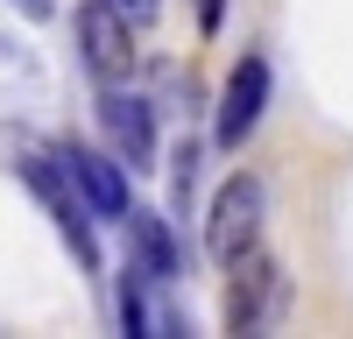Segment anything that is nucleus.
<instances>
[{
	"label": "nucleus",
	"instance_id": "obj_1",
	"mask_svg": "<svg viewBox=\"0 0 353 339\" xmlns=\"http://www.w3.org/2000/svg\"><path fill=\"white\" fill-rule=\"evenodd\" d=\"M21 170V184H28V198L50 212V226H57V240L71 247V262L78 269H92L99 276V226H92V205L78 198V184L57 170V156H21L14 163Z\"/></svg>",
	"mask_w": 353,
	"mask_h": 339
},
{
	"label": "nucleus",
	"instance_id": "obj_2",
	"mask_svg": "<svg viewBox=\"0 0 353 339\" xmlns=\"http://www.w3.org/2000/svg\"><path fill=\"white\" fill-rule=\"evenodd\" d=\"M261 219H269V184L254 170H233L212 191V212H205V254L219 269H233L248 247H261Z\"/></svg>",
	"mask_w": 353,
	"mask_h": 339
},
{
	"label": "nucleus",
	"instance_id": "obj_3",
	"mask_svg": "<svg viewBox=\"0 0 353 339\" xmlns=\"http://www.w3.org/2000/svg\"><path fill=\"white\" fill-rule=\"evenodd\" d=\"M71 28H78L85 71H92L99 85H128V71H134V28L113 14L106 0H85V8L71 14Z\"/></svg>",
	"mask_w": 353,
	"mask_h": 339
},
{
	"label": "nucleus",
	"instance_id": "obj_4",
	"mask_svg": "<svg viewBox=\"0 0 353 339\" xmlns=\"http://www.w3.org/2000/svg\"><path fill=\"white\" fill-rule=\"evenodd\" d=\"M99 127H106V149L121 156L128 177L156 163V113H149V99H134L128 85H99Z\"/></svg>",
	"mask_w": 353,
	"mask_h": 339
},
{
	"label": "nucleus",
	"instance_id": "obj_5",
	"mask_svg": "<svg viewBox=\"0 0 353 339\" xmlns=\"http://www.w3.org/2000/svg\"><path fill=\"white\" fill-rule=\"evenodd\" d=\"M57 156V170L78 184V198L92 205V219H128V170H121V156H99V149H85V141H64V149H50Z\"/></svg>",
	"mask_w": 353,
	"mask_h": 339
},
{
	"label": "nucleus",
	"instance_id": "obj_6",
	"mask_svg": "<svg viewBox=\"0 0 353 339\" xmlns=\"http://www.w3.org/2000/svg\"><path fill=\"white\" fill-rule=\"evenodd\" d=\"M261 106H269V56H241L226 71V92H219V121H212V141L219 149H241V141L261 127Z\"/></svg>",
	"mask_w": 353,
	"mask_h": 339
},
{
	"label": "nucleus",
	"instance_id": "obj_7",
	"mask_svg": "<svg viewBox=\"0 0 353 339\" xmlns=\"http://www.w3.org/2000/svg\"><path fill=\"white\" fill-rule=\"evenodd\" d=\"M276 297H283V269L248 247L241 262H233V282H226V332H261Z\"/></svg>",
	"mask_w": 353,
	"mask_h": 339
},
{
	"label": "nucleus",
	"instance_id": "obj_8",
	"mask_svg": "<svg viewBox=\"0 0 353 339\" xmlns=\"http://www.w3.org/2000/svg\"><path fill=\"white\" fill-rule=\"evenodd\" d=\"M113 304H121V325L141 332V339H170V332H184V318L163 304V276L141 269L134 254H128V269H121V290H113Z\"/></svg>",
	"mask_w": 353,
	"mask_h": 339
},
{
	"label": "nucleus",
	"instance_id": "obj_9",
	"mask_svg": "<svg viewBox=\"0 0 353 339\" xmlns=\"http://www.w3.org/2000/svg\"><path fill=\"white\" fill-rule=\"evenodd\" d=\"M128 254L141 269H156L163 282H176V240H170V219L163 212H141V205H128Z\"/></svg>",
	"mask_w": 353,
	"mask_h": 339
},
{
	"label": "nucleus",
	"instance_id": "obj_10",
	"mask_svg": "<svg viewBox=\"0 0 353 339\" xmlns=\"http://www.w3.org/2000/svg\"><path fill=\"white\" fill-rule=\"evenodd\" d=\"M198 163H205V149L184 134V141H176V156H170V212H176V219H191V198H198Z\"/></svg>",
	"mask_w": 353,
	"mask_h": 339
},
{
	"label": "nucleus",
	"instance_id": "obj_11",
	"mask_svg": "<svg viewBox=\"0 0 353 339\" xmlns=\"http://www.w3.org/2000/svg\"><path fill=\"white\" fill-rule=\"evenodd\" d=\"M106 8H113V14H121L128 28H149V21L163 14V0H106Z\"/></svg>",
	"mask_w": 353,
	"mask_h": 339
},
{
	"label": "nucleus",
	"instance_id": "obj_12",
	"mask_svg": "<svg viewBox=\"0 0 353 339\" xmlns=\"http://www.w3.org/2000/svg\"><path fill=\"white\" fill-rule=\"evenodd\" d=\"M191 8H198V28H205V36L226 21V0H191Z\"/></svg>",
	"mask_w": 353,
	"mask_h": 339
},
{
	"label": "nucleus",
	"instance_id": "obj_13",
	"mask_svg": "<svg viewBox=\"0 0 353 339\" xmlns=\"http://www.w3.org/2000/svg\"><path fill=\"white\" fill-rule=\"evenodd\" d=\"M8 8H21L28 21H50V14H57V0H8Z\"/></svg>",
	"mask_w": 353,
	"mask_h": 339
}]
</instances>
